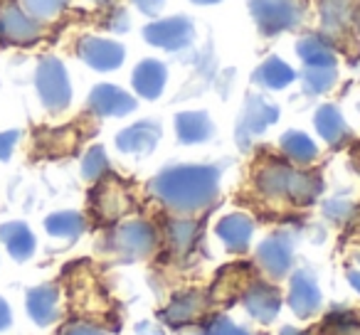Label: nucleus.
Instances as JSON below:
<instances>
[{
    "label": "nucleus",
    "mask_w": 360,
    "mask_h": 335,
    "mask_svg": "<svg viewBox=\"0 0 360 335\" xmlns=\"http://www.w3.org/2000/svg\"><path fill=\"white\" fill-rule=\"evenodd\" d=\"M153 190L178 210H198L215 197L217 173L212 168H175L153 183Z\"/></svg>",
    "instance_id": "nucleus-1"
},
{
    "label": "nucleus",
    "mask_w": 360,
    "mask_h": 335,
    "mask_svg": "<svg viewBox=\"0 0 360 335\" xmlns=\"http://www.w3.org/2000/svg\"><path fill=\"white\" fill-rule=\"evenodd\" d=\"M45 25L30 18L18 0H3L0 3V45L30 47L42 40Z\"/></svg>",
    "instance_id": "nucleus-2"
},
{
    "label": "nucleus",
    "mask_w": 360,
    "mask_h": 335,
    "mask_svg": "<svg viewBox=\"0 0 360 335\" xmlns=\"http://www.w3.org/2000/svg\"><path fill=\"white\" fill-rule=\"evenodd\" d=\"M252 15L264 35L291 30L304 18L301 0H252Z\"/></svg>",
    "instance_id": "nucleus-3"
},
{
    "label": "nucleus",
    "mask_w": 360,
    "mask_h": 335,
    "mask_svg": "<svg viewBox=\"0 0 360 335\" xmlns=\"http://www.w3.org/2000/svg\"><path fill=\"white\" fill-rule=\"evenodd\" d=\"M35 84L37 91H40V99L47 109L52 111H62L72 99V86H70V77H67V70L60 60L55 57H47V60L40 62L35 74Z\"/></svg>",
    "instance_id": "nucleus-4"
},
{
    "label": "nucleus",
    "mask_w": 360,
    "mask_h": 335,
    "mask_svg": "<svg viewBox=\"0 0 360 335\" xmlns=\"http://www.w3.org/2000/svg\"><path fill=\"white\" fill-rule=\"evenodd\" d=\"M193 30L191 20L188 18H165V20L150 22L143 30V37L155 47H163V50H180L193 42Z\"/></svg>",
    "instance_id": "nucleus-5"
},
{
    "label": "nucleus",
    "mask_w": 360,
    "mask_h": 335,
    "mask_svg": "<svg viewBox=\"0 0 360 335\" xmlns=\"http://www.w3.org/2000/svg\"><path fill=\"white\" fill-rule=\"evenodd\" d=\"M77 55L99 72H111L124 62V47L106 37H84L77 47Z\"/></svg>",
    "instance_id": "nucleus-6"
},
{
    "label": "nucleus",
    "mask_w": 360,
    "mask_h": 335,
    "mask_svg": "<svg viewBox=\"0 0 360 335\" xmlns=\"http://www.w3.org/2000/svg\"><path fill=\"white\" fill-rule=\"evenodd\" d=\"M89 106L101 116H124V114H129L136 104L126 91L116 89V86H111V84H101L91 91Z\"/></svg>",
    "instance_id": "nucleus-7"
},
{
    "label": "nucleus",
    "mask_w": 360,
    "mask_h": 335,
    "mask_svg": "<svg viewBox=\"0 0 360 335\" xmlns=\"http://www.w3.org/2000/svg\"><path fill=\"white\" fill-rule=\"evenodd\" d=\"M355 22L350 0H321V27L326 35H340Z\"/></svg>",
    "instance_id": "nucleus-8"
},
{
    "label": "nucleus",
    "mask_w": 360,
    "mask_h": 335,
    "mask_svg": "<svg viewBox=\"0 0 360 335\" xmlns=\"http://www.w3.org/2000/svg\"><path fill=\"white\" fill-rule=\"evenodd\" d=\"M165 84V67L158 60H146L136 67L134 72V86L141 96L146 99H155L163 91Z\"/></svg>",
    "instance_id": "nucleus-9"
},
{
    "label": "nucleus",
    "mask_w": 360,
    "mask_h": 335,
    "mask_svg": "<svg viewBox=\"0 0 360 335\" xmlns=\"http://www.w3.org/2000/svg\"><path fill=\"white\" fill-rule=\"evenodd\" d=\"M0 239L8 247V251L20 261L35 251V237L22 222H11V225L0 227Z\"/></svg>",
    "instance_id": "nucleus-10"
},
{
    "label": "nucleus",
    "mask_w": 360,
    "mask_h": 335,
    "mask_svg": "<svg viewBox=\"0 0 360 335\" xmlns=\"http://www.w3.org/2000/svg\"><path fill=\"white\" fill-rule=\"evenodd\" d=\"M94 207L104 220H114V217L124 215L129 207V195L114 183H104L99 190L94 192Z\"/></svg>",
    "instance_id": "nucleus-11"
},
{
    "label": "nucleus",
    "mask_w": 360,
    "mask_h": 335,
    "mask_svg": "<svg viewBox=\"0 0 360 335\" xmlns=\"http://www.w3.org/2000/svg\"><path fill=\"white\" fill-rule=\"evenodd\" d=\"M155 138H158V129L153 124H136L129 131H124L116 143L126 153H143V150L153 148Z\"/></svg>",
    "instance_id": "nucleus-12"
},
{
    "label": "nucleus",
    "mask_w": 360,
    "mask_h": 335,
    "mask_svg": "<svg viewBox=\"0 0 360 335\" xmlns=\"http://www.w3.org/2000/svg\"><path fill=\"white\" fill-rule=\"evenodd\" d=\"M116 244L124 251L141 254V251H148V247L153 244V232L146 225H141V222H129V225H124L116 232Z\"/></svg>",
    "instance_id": "nucleus-13"
},
{
    "label": "nucleus",
    "mask_w": 360,
    "mask_h": 335,
    "mask_svg": "<svg viewBox=\"0 0 360 335\" xmlns=\"http://www.w3.org/2000/svg\"><path fill=\"white\" fill-rule=\"evenodd\" d=\"M299 57L309 67H333L335 52L323 37H306L299 42Z\"/></svg>",
    "instance_id": "nucleus-14"
},
{
    "label": "nucleus",
    "mask_w": 360,
    "mask_h": 335,
    "mask_svg": "<svg viewBox=\"0 0 360 335\" xmlns=\"http://www.w3.org/2000/svg\"><path fill=\"white\" fill-rule=\"evenodd\" d=\"M257 81L269 89H284L294 81V70L286 62H281L279 57H269L264 65L257 70Z\"/></svg>",
    "instance_id": "nucleus-15"
},
{
    "label": "nucleus",
    "mask_w": 360,
    "mask_h": 335,
    "mask_svg": "<svg viewBox=\"0 0 360 335\" xmlns=\"http://www.w3.org/2000/svg\"><path fill=\"white\" fill-rule=\"evenodd\" d=\"M18 6L30 18H35L37 22L47 25V22L57 20L65 13L67 0H18Z\"/></svg>",
    "instance_id": "nucleus-16"
},
{
    "label": "nucleus",
    "mask_w": 360,
    "mask_h": 335,
    "mask_svg": "<svg viewBox=\"0 0 360 335\" xmlns=\"http://www.w3.org/2000/svg\"><path fill=\"white\" fill-rule=\"evenodd\" d=\"M250 235H252V225H250V220H247V217L232 215V217H227V220L220 222V237L232 247V249L247 247Z\"/></svg>",
    "instance_id": "nucleus-17"
},
{
    "label": "nucleus",
    "mask_w": 360,
    "mask_h": 335,
    "mask_svg": "<svg viewBox=\"0 0 360 335\" xmlns=\"http://www.w3.org/2000/svg\"><path fill=\"white\" fill-rule=\"evenodd\" d=\"M178 133L186 143H198L210 136V121L205 114H183L178 116Z\"/></svg>",
    "instance_id": "nucleus-18"
},
{
    "label": "nucleus",
    "mask_w": 360,
    "mask_h": 335,
    "mask_svg": "<svg viewBox=\"0 0 360 335\" xmlns=\"http://www.w3.org/2000/svg\"><path fill=\"white\" fill-rule=\"evenodd\" d=\"M281 148L296 163H309V160L316 158V145L311 143V138L304 133H296V131H291V133H286L281 138Z\"/></svg>",
    "instance_id": "nucleus-19"
},
{
    "label": "nucleus",
    "mask_w": 360,
    "mask_h": 335,
    "mask_svg": "<svg viewBox=\"0 0 360 335\" xmlns=\"http://www.w3.org/2000/svg\"><path fill=\"white\" fill-rule=\"evenodd\" d=\"M55 291L52 289H35L27 298V306H30V313L37 323H50L55 318Z\"/></svg>",
    "instance_id": "nucleus-20"
},
{
    "label": "nucleus",
    "mask_w": 360,
    "mask_h": 335,
    "mask_svg": "<svg viewBox=\"0 0 360 335\" xmlns=\"http://www.w3.org/2000/svg\"><path fill=\"white\" fill-rule=\"evenodd\" d=\"M47 232L55 237H77L84 230V220L77 212H57V215L47 217Z\"/></svg>",
    "instance_id": "nucleus-21"
},
{
    "label": "nucleus",
    "mask_w": 360,
    "mask_h": 335,
    "mask_svg": "<svg viewBox=\"0 0 360 335\" xmlns=\"http://www.w3.org/2000/svg\"><path fill=\"white\" fill-rule=\"evenodd\" d=\"M316 126H319L321 136H326L328 140H335L340 138V133H343V119H340V114L333 109V106H323V109L319 111V119H316Z\"/></svg>",
    "instance_id": "nucleus-22"
},
{
    "label": "nucleus",
    "mask_w": 360,
    "mask_h": 335,
    "mask_svg": "<svg viewBox=\"0 0 360 335\" xmlns=\"http://www.w3.org/2000/svg\"><path fill=\"white\" fill-rule=\"evenodd\" d=\"M333 79H335L333 67H309V72H306V77H304L306 86H309L311 91H326V89H330Z\"/></svg>",
    "instance_id": "nucleus-23"
},
{
    "label": "nucleus",
    "mask_w": 360,
    "mask_h": 335,
    "mask_svg": "<svg viewBox=\"0 0 360 335\" xmlns=\"http://www.w3.org/2000/svg\"><path fill=\"white\" fill-rule=\"evenodd\" d=\"M193 237H195V225L191 220H175L168 225V239L178 244L180 249H186L193 242Z\"/></svg>",
    "instance_id": "nucleus-24"
},
{
    "label": "nucleus",
    "mask_w": 360,
    "mask_h": 335,
    "mask_svg": "<svg viewBox=\"0 0 360 335\" xmlns=\"http://www.w3.org/2000/svg\"><path fill=\"white\" fill-rule=\"evenodd\" d=\"M262 259L266 261V266L269 269H274V266H286V251L284 247H281V242H269L266 247H262Z\"/></svg>",
    "instance_id": "nucleus-25"
},
{
    "label": "nucleus",
    "mask_w": 360,
    "mask_h": 335,
    "mask_svg": "<svg viewBox=\"0 0 360 335\" xmlns=\"http://www.w3.org/2000/svg\"><path fill=\"white\" fill-rule=\"evenodd\" d=\"M104 171H106V158H104V153H101V148L89 150V153H86V160H84V176L99 178Z\"/></svg>",
    "instance_id": "nucleus-26"
},
{
    "label": "nucleus",
    "mask_w": 360,
    "mask_h": 335,
    "mask_svg": "<svg viewBox=\"0 0 360 335\" xmlns=\"http://www.w3.org/2000/svg\"><path fill=\"white\" fill-rule=\"evenodd\" d=\"M18 131H6V133H0V160L11 158L13 148H15V140H18Z\"/></svg>",
    "instance_id": "nucleus-27"
},
{
    "label": "nucleus",
    "mask_w": 360,
    "mask_h": 335,
    "mask_svg": "<svg viewBox=\"0 0 360 335\" xmlns=\"http://www.w3.org/2000/svg\"><path fill=\"white\" fill-rule=\"evenodd\" d=\"M134 3L143 13H148V15H155V13H158L160 8H163V0H134Z\"/></svg>",
    "instance_id": "nucleus-28"
},
{
    "label": "nucleus",
    "mask_w": 360,
    "mask_h": 335,
    "mask_svg": "<svg viewBox=\"0 0 360 335\" xmlns=\"http://www.w3.org/2000/svg\"><path fill=\"white\" fill-rule=\"evenodd\" d=\"M11 323V310H8V306H6V301L0 298V330L6 328V325Z\"/></svg>",
    "instance_id": "nucleus-29"
},
{
    "label": "nucleus",
    "mask_w": 360,
    "mask_h": 335,
    "mask_svg": "<svg viewBox=\"0 0 360 335\" xmlns=\"http://www.w3.org/2000/svg\"><path fill=\"white\" fill-rule=\"evenodd\" d=\"M65 335H96L94 330H89V328H70Z\"/></svg>",
    "instance_id": "nucleus-30"
},
{
    "label": "nucleus",
    "mask_w": 360,
    "mask_h": 335,
    "mask_svg": "<svg viewBox=\"0 0 360 335\" xmlns=\"http://www.w3.org/2000/svg\"><path fill=\"white\" fill-rule=\"evenodd\" d=\"M195 3H202V6L207 3V6H210V3H217V0H195Z\"/></svg>",
    "instance_id": "nucleus-31"
},
{
    "label": "nucleus",
    "mask_w": 360,
    "mask_h": 335,
    "mask_svg": "<svg viewBox=\"0 0 360 335\" xmlns=\"http://www.w3.org/2000/svg\"><path fill=\"white\" fill-rule=\"evenodd\" d=\"M94 3H104V0H94Z\"/></svg>",
    "instance_id": "nucleus-32"
},
{
    "label": "nucleus",
    "mask_w": 360,
    "mask_h": 335,
    "mask_svg": "<svg viewBox=\"0 0 360 335\" xmlns=\"http://www.w3.org/2000/svg\"><path fill=\"white\" fill-rule=\"evenodd\" d=\"M358 30H360V20H358Z\"/></svg>",
    "instance_id": "nucleus-33"
}]
</instances>
